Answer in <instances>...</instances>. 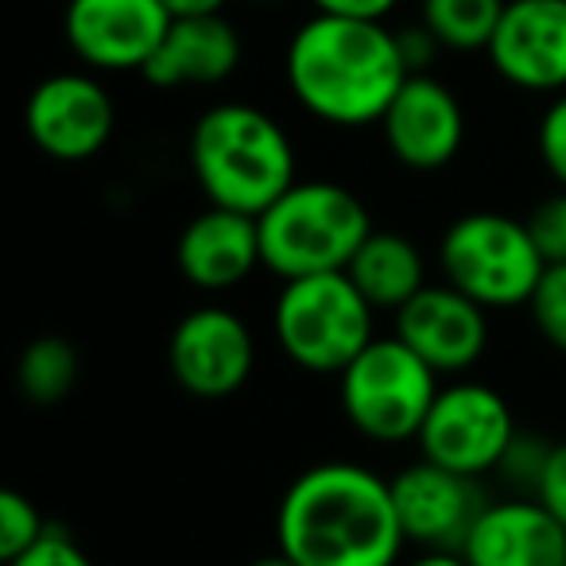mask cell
Returning a JSON list of instances; mask_svg holds the SVG:
<instances>
[{"instance_id":"d6a6232c","label":"cell","mask_w":566,"mask_h":566,"mask_svg":"<svg viewBox=\"0 0 566 566\" xmlns=\"http://www.w3.org/2000/svg\"><path fill=\"white\" fill-rule=\"evenodd\" d=\"M249 566H295V563L283 555V551H275V555H264V558H256V563H249Z\"/></svg>"},{"instance_id":"3957f363","label":"cell","mask_w":566,"mask_h":566,"mask_svg":"<svg viewBox=\"0 0 566 566\" xmlns=\"http://www.w3.org/2000/svg\"><path fill=\"white\" fill-rule=\"evenodd\" d=\"M190 171L210 206L260 218L295 187V148L264 109L226 102L195 120Z\"/></svg>"},{"instance_id":"d4e9b609","label":"cell","mask_w":566,"mask_h":566,"mask_svg":"<svg viewBox=\"0 0 566 566\" xmlns=\"http://www.w3.org/2000/svg\"><path fill=\"white\" fill-rule=\"evenodd\" d=\"M551 447H555V442H543V439H535V434H516L501 462L504 481H509L512 489H520V493L535 496V485H539V478H543Z\"/></svg>"},{"instance_id":"ba28073f","label":"cell","mask_w":566,"mask_h":566,"mask_svg":"<svg viewBox=\"0 0 566 566\" xmlns=\"http://www.w3.org/2000/svg\"><path fill=\"white\" fill-rule=\"evenodd\" d=\"M516 434L520 431L504 396L465 380V385L439 388L416 442L427 462L447 465L465 478H481V473L501 470Z\"/></svg>"},{"instance_id":"d6986e66","label":"cell","mask_w":566,"mask_h":566,"mask_svg":"<svg viewBox=\"0 0 566 566\" xmlns=\"http://www.w3.org/2000/svg\"><path fill=\"white\" fill-rule=\"evenodd\" d=\"M346 275L377 311H400L427 287L423 252L408 237L380 233V229L365 237V244L349 260Z\"/></svg>"},{"instance_id":"ac0fdd59","label":"cell","mask_w":566,"mask_h":566,"mask_svg":"<svg viewBox=\"0 0 566 566\" xmlns=\"http://www.w3.org/2000/svg\"><path fill=\"white\" fill-rule=\"evenodd\" d=\"M241 63V40L233 24L218 17H175L164 43L144 66V78L159 90L218 86Z\"/></svg>"},{"instance_id":"484cf974","label":"cell","mask_w":566,"mask_h":566,"mask_svg":"<svg viewBox=\"0 0 566 566\" xmlns=\"http://www.w3.org/2000/svg\"><path fill=\"white\" fill-rule=\"evenodd\" d=\"M539 156L551 179L566 190V94H558V102L539 120Z\"/></svg>"},{"instance_id":"7c38bea8","label":"cell","mask_w":566,"mask_h":566,"mask_svg":"<svg viewBox=\"0 0 566 566\" xmlns=\"http://www.w3.org/2000/svg\"><path fill=\"white\" fill-rule=\"evenodd\" d=\"M171 20L164 0H71L63 32L94 71H144Z\"/></svg>"},{"instance_id":"4316f807","label":"cell","mask_w":566,"mask_h":566,"mask_svg":"<svg viewBox=\"0 0 566 566\" xmlns=\"http://www.w3.org/2000/svg\"><path fill=\"white\" fill-rule=\"evenodd\" d=\"M4 566H94V563H90V555L71 535L59 532V527H48V535L32 551H24V555H17Z\"/></svg>"},{"instance_id":"f1b7e54d","label":"cell","mask_w":566,"mask_h":566,"mask_svg":"<svg viewBox=\"0 0 566 566\" xmlns=\"http://www.w3.org/2000/svg\"><path fill=\"white\" fill-rule=\"evenodd\" d=\"M326 17H349V20H385L400 0H311Z\"/></svg>"},{"instance_id":"603a6c76","label":"cell","mask_w":566,"mask_h":566,"mask_svg":"<svg viewBox=\"0 0 566 566\" xmlns=\"http://www.w3.org/2000/svg\"><path fill=\"white\" fill-rule=\"evenodd\" d=\"M527 311H532L535 331L543 334V342L555 346L558 354H566V264L543 268Z\"/></svg>"},{"instance_id":"1f68e13d","label":"cell","mask_w":566,"mask_h":566,"mask_svg":"<svg viewBox=\"0 0 566 566\" xmlns=\"http://www.w3.org/2000/svg\"><path fill=\"white\" fill-rule=\"evenodd\" d=\"M403 566H470V558H465L462 551H419V555Z\"/></svg>"},{"instance_id":"4fadbf2b","label":"cell","mask_w":566,"mask_h":566,"mask_svg":"<svg viewBox=\"0 0 566 566\" xmlns=\"http://www.w3.org/2000/svg\"><path fill=\"white\" fill-rule=\"evenodd\" d=\"M489 63L516 90H566V0H509Z\"/></svg>"},{"instance_id":"277c9868","label":"cell","mask_w":566,"mask_h":566,"mask_svg":"<svg viewBox=\"0 0 566 566\" xmlns=\"http://www.w3.org/2000/svg\"><path fill=\"white\" fill-rule=\"evenodd\" d=\"M260 256L272 275L303 280V275L346 272L354 252L373 233V218L354 190L338 182H295L256 218Z\"/></svg>"},{"instance_id":"2e32d148","label":"cell","mask_w":566,"mask_h":566,"mask_svg":"<svg viewBox=\"0 0 566 566\" xmlns=\"http://www.w3.org/2000/svg\"><path fill=\"white\" fill-rule=\"evenodd\" d=\"M175 264L202 292H229L241 280H249L256 268H264L256 218L210 206L179 233Z\"/></svg>"},{"instance_id":"6da1fadb","label":"cell","mask_w":566,"mask_h":566,"mask_svg":"<svg viewBox=\"0 0 566 566\" xmlns=\"http://www.w3.org/2000/svg\"><path fill=\"white\" fill-rule=\"evenodd\" d=\"M275 539L295 566H396L408 535L392 481L354 462H323L287 485Z\"/></svg>"},{"instance_id":"4dcf8cb0","label":"cell","mask_w":566,"mask_h":566,"mask_svg":"<svg viewBox=\"0 0 566 566\" xmlns=\"http://www.w3.org/2000/svg\"><path fill=\"white\" fill-rule=\"evenodd\" d=\"M171 17H218L226 0H164Z\"/></svg>"},{"instance_id":"8fae6325","label":"cell","mask_w":566,"mask_h":566,"mask_svg":"<svg viewBox=\"0 0 566 566\" xmlns=\"http://www.w3.org/2000/svg\"><path fill=\"white\" fill-rule=\"evenodd\" d=\"M113 97L90 74H51L28 94L24 128L43 156L82 164L113 136Z\"/></svg>"},{"instance_id":"9c48e42d","label":"cell","mask_w":566,"mask_h":566,"mask_svg":"<svg viewBox=\"0 0 566 566\" xmlns=\"http://www.w3.org/2000/svg\"><path fill=\"white\" fill-rule=\"evenodd\" d=\"M167 365L182 392L198 400H226L249 385L256 342L241 315L226 307H198L171 331Z\"/></svg>"},{"instance_id":"5b68a950","label":"cell","mask_w":566,"mask_h":566,"mask_svg":"<svg viewBox=\"0 0 566 566\" xmlns=\"http://www.w3.org/2000/svg\"><path fill=\"white\" fill-rule=\"evenodd\" d=\"M373 311L346 272H323L283 283L272 323L280 349L300 369L342 373L377 338Z\"/></svg>"},{"instance_id":"e0dca14e","label":"cell","mask_w":566,"mask_h":566,"mask_svg":"<svg viewBox=\"0 0 566 566\" xmlns=\"http://www.w3.org/2000/svg\"><path fill=\"white\" fill-rule=\"evenodd\" d=\"M462 555L470 566H566V527L535 496L489 504Z\"/></svg>"},{"instance_id":"f546056e","label":"cell","mask_w":566,"mask_h":566,"mask_svg":"<svg viewBox=\"0 0 566 566\" xmlns=\"http://www.w3.org/2000/svg\"><path fill=\"white\" fill-rule=\"evenodd\" d=\"M396 40H400V55H403V63H408L411 74H423L427 63L434 59V51H439V40H434L423 24L408 28V32H396Z\"/></svg>"},{"instance_id":"83f0119b","label":"cell","mask_w":566,"mask_h":566,"mask_svg":"<svg viewBox=\"0 0 566 566\" xmlns=\"http://www.w3.org/2000/svg\"><path fill=\"white\" fill-rule=\"evenodd\" d=\"M535 501L566 527V442H555L547 454V465H543V478L535 485Z\"/></svg>"},{"instance_id":"ffe728a7","label":"cell","mask_w":566,"mask_h":566,"mask_svg":"<svg viewBox=\"0 0 566 566\" xmlns=\"http://www.w3.org/2000/svg\"><path fill=\"white\" fill-rule=\"evenodd\" d=\"M509 0H423L419 24L447 51H489Z\"/></svg>"},{"instance_id":"8992f818","label":"cell","mask_w":566,"mask_h":566,"mask_svg":"<svg viewBox=\"0 0 566 566\" xmlns=\"http://www.w3.org/2000/svg\"><path fill=\"white\" fill-rule=\"evenodd\" d=\"M442 275L485 311L527 307L543 275V256L524 221L504 213H465L442 233Z\"/></svg>"},{"instance_id":"5bb4252c","label":"cell","mask_w":566,"mask_h":566,"mask_svg":"<svg viewBox=\"0 0 566 566\" xmlns=\"http://www.w3.org/2000/svg\"><path fill=\"white\" fill-rule=\"evenodd\" d=\"M396 338L408 342L439 377L465 373L489 346L485 307L450 283H427L416 300L396 311Z\"/></svg>"},{"instance_id":"44dd1931","label":"cell","mask_w":566,"mask_h":566,"mask_svg":"<svg viewBox=\"0 0 566 566\" xmlns=\"http://www.w3.org/2000/svg\"><path fill=\"white\" fill-rule=\"evenodd\" d=\"M78 385V354L66 338H35L17 361V388L32 403H59Z\"/></svg>"},{"instance_id":"7a4b0ae2","label":"cell","mask_w":566,"mask_h":566,"mask_svg":"<svg viewBox=\"0 0 566 566\" xmlns=\"http://www.w3.org/2000/svg\"><path fill=\"white\" fill-rule=\"evenodd\" d=\"M408 78L411 71L400 55V40L388 32L385 20L318 12L287 48V86L295 102L326 125H373L385 117Z\"/></svg>"},{"instance_id":"cb8c5ba5","label":"cell","mask_w":566,"mask_h":566,"mask_svg":"<svg viewBox=\"0 0 566 566\" xmlns=\"http://www.w3.org/2000/svg\"><path fill=\"white\" fill-rule=\"evenodd\" d=\"M527 233H532L535 249H539L543 264H566V190L543 198L532 213H527Z\"/></svg>"},{"instance_id":"9a60e30c","label":"cell","mask_w":566,"mask_h":566,"mask_svg":"<svg viewBox=\"0 0 566 566\" xmlns=\"http://www.w3.org/2000/svg\"><path fill=\"white\" fill-rule=\"evenodd\" d=\"M385 144L408 171H439L458 156L465 117L458 97L431 74H411L380 117Z\"/></svg>"},{"instance_id":"836d02e7","label":"cell","mask_w":566,"mask_h":566,"mask_svg":"<svg viewBox=\"0 0 566 566\" xmlns=\"http://www.w3.org/2000/svg\"><path fill=\"white\" fill-rule=\"evenodd\" d=\"M256 4H283V0H256Z\"/></svg>"},{"instance_id":"52a82bcc","label":"cell","mask_w":566,"mask_h":566,"mask_svg":"<svg viewBox=\"0 0 566 566\" xmlns=\"http://www.w3.org/2000/svg\"><path fill=\"white\" fill-rule=\"evenodd\" d=\"M338 377L342 411L373 442L419 439V427L439 396V373L396 334L373 338Z\"/></svg>"},{"instance_id":"30bf717a","label":"cell","mask_w":566,"mask_h":566,"mask_svg":"<svg viewBox=\"0 0 566 566\" xmlns=\"http://www.w3.org/2000/svg\"><path fill=\"white\" fill-rule=\"evenodd\" d=\"M392 501L403 535L419 551H462L481 512L493 504L478 478H465L427 458L396 473Z\"/></svg>"},{"instance_id":"7402d4cb","label":"cell","mask_w":566,"mask_h":566,"mask_svg":"<svg viewBox=\"0 0 566 566\" xmlns=\"http://www.w3.org/2000/svg\"><path fill=\"white\" fill-rule=\"evenodd\" d=\"M48 520L40 516V509L32 504V496L17 493V489H4L0 493V558L12 563L17 555L32 551L35 543L48 535Z\"/></svg>"}]
</instances>
